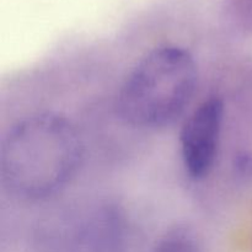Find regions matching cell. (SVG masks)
Returning <instances> with one entry per match:
<instances>
[{
    "label": "cell",
    "instance_id": "cell-1",
    "mask_svg": "<svg viewBox=\"0 0 252 252\" xmlns=\"http://www.w3.org/2000/svg\"><path fill=\"white\" fill-rule=\"evenodd\" d=\"M75 126L58 112H37L5 133L0 149L4 189L22 201H41L75 177L83 159Z\"/></svg>",
    "mask_w": 252,
    "mask_h": 252
},
{
    "label": "cell",
    "instance_id": "cell-5",
    "mask_svg": "<svg viewBox=\"0 0 252 252\" xmlns=\"http://www.w3.org/2000/svg\"><path fill=\"white\" fill-rule=\"evenodd\" d=\"M150 252H203V246L193 229L179 225L165 231Z\"/></svg>",
    "mask_w": 252,
    "mask_h": 252
},
{
    "label": "cell",
    "instance_id": "cell-3",
    "mask_svg": "<svg viewBox=\"0 0 252 252\" xmlns=\"http://www.w3.org/2000/svg\"><path fill=\"white\" fill-rule=\"evenodd\" d=\"M225 106L223 100L211 96L202 101L185 120L180 130L182 165L194 181H201L213 171L220 152Z\"/></svg>",
    "mask_w": 252,
    "mask_h": 252
},
{
    "label": "cell",
    "instance_id": "cell-2",
    "mask_svg": "<svg viewBox=\"0 0 252 252\" xmlns=\"http://www.w3.org/2000/svg\"><path fill=\"white\" fill-rule=\"evenodd\" d=\"M197 83L198 66L191 52L177 44H161L147 52L128 73L116 108L133 127L162 128L186 111Z\"/></svg>",
    "mask_w": 252,
    "mask_h": 252
},
{
    "label": "cell",
    "instance_id": "cell-4",
    "mask_svg": "<svg viewBox=\"0 0 252 252\" xmlns=\"http://www.w3.org/2000/svg\"><path fill=\"white\" fill-rule=\"evenodd\" d=\"M43 248L44 252H126L125 226L115 211L101 207L61 224Z\"/></svg>",
    "mask_w": 252,
    "mask_h": 252
}]
</instances>
